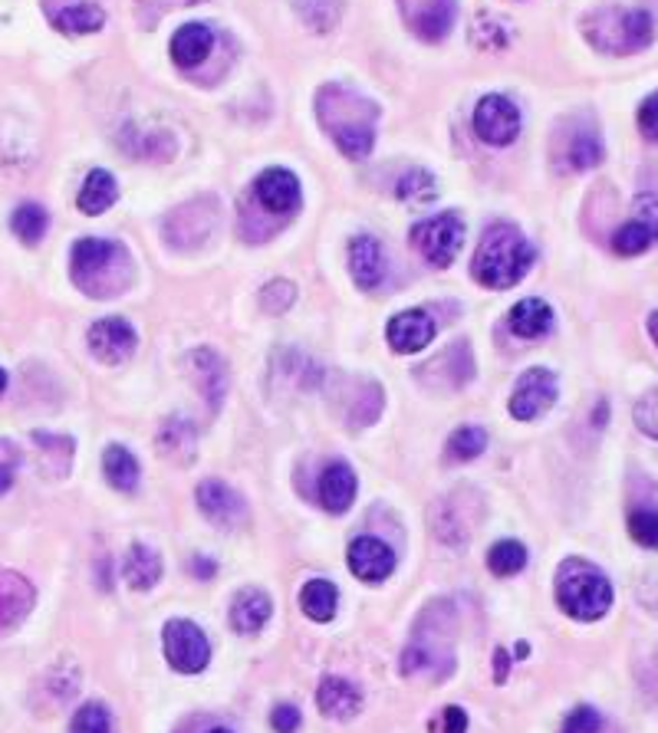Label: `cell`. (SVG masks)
<instances>
[{
    "mask_svg": "<svg viewBox=\"0 0 658 733\" xmlns=\"http://www.w3.org/2000/svg\"><path fill=\"white\" fill-rule=\"evenodd\" d=\"M316 112L323 129L333 135L346 159H366L376 145V102L363 99L346 86H323L316 99Z\"/></svg>",
    "mask_w": 658,
    "mask_h": 733,
    "instance_id": "cell-1",
    "label": "cell"
},
{
    "mask_svg": "<svg viewBox=\"0 0 658 733\" xmlns=\"http://www.w3.org/2000/svg\"><path fill=\"white\" fill-rule=\"evenodd\" d=\"M534 244L514 224H490L474 254L470 274L487 289H507L534 267Z\"/></svg>",
    "mask_w": 658,
    "mask_h": 733,
    "instance_id": "cell-2",
    "label": "cell"
},
{
    "mask_svg": "<svg viewBox=\"0 0 658 733\" xmlns=\"http://www.w3.org/2000/svg\"><path fill=\"white\" fill-rule=\"evenodd\" d=\"M73 283L90 296H115L129 283V257L125 247L102 237H83L70 254Z\"/></svg>",
    "mask_w": 658,
    "mask_h": 733,
    "instance_id": "cell-3",
    "label": "cell"
},
{
    "mask_svg": "<svg viewBox=\"0 0 658 733\" xmlns=\"http://www.w3.org/2000/svg\"><path fill=\"white\" fill-rule=\"evenodd\" d=\"M583 33L599 53H609V57L639 53L656 40L652 17L646 10H619V7L589 13L583 20Z\"/></svg>",
    "mask_w": 658,
    "mask_h": 733,
    "instance_id": "cell-4",
    "label": "cell"
},
{
    "mask_svg": "<svg viewBox=\"0 0 658 733\" xmlns=\"http://www.w3.org/2000/svg\"><path fill=\"white\" fill-rule=\"evenodd\" d=\"M557 602L566 615L579 622H596L613 605V586L603 569L586 559H566L557 569Z\"/></svg>",
    "mask_w": 658,
    "mask_h": 733,
    "instance_id": "cell-5",
    "label": "cell"
},
{
    "mask_svg": "<svg viewBox=\"0 0 658 733\" xmlns=\"http://www.w3.org/2000/svg\"><path fill=\"white\" fill-rule=\"evenodd\" d=\"M462 241H465V221L452 211L428 217V221L415 224V231H412V244L435 267H452L462 251Z\"/></svg>",
    "mask_w": 658,
    "mask_h": 733,
    "instance_id": "cell-6",
    "label": "cell"
},
{
    "mask_svg": "<svg viewBox=\"0 0 658 733\" xmlns=\"http://www.w3.org/2000/svg\"><path fill=\"white\" fill-rule=\"evenodd\" d=\"M162 642H165L169 664H172L175 671H182V674H198V671H204L207 661H211V644L204 639V632H201L194 622H189V619H172V622L165 625Z\"/></svg>",
    "mask_w": 658,
    "mask_h": 733,
    "instance_id": "cell-7",
    "label": "cell"
},
{
    "mask_svg": "<svg viewBox=\"0 0 658 733\" xmlns=\"http://www.w3.org/2000/svg\"><path fill=\"white\" fill-rule=\"evenodd\" d=\"M557 401V375L550 368H527L510 395V415L517 421H534Z\"/></svg>",
    "mask_w": 658,
    "mask_h": 733,
    "instance_id": "cell-8",
    "label": "cell"
},
{
    "mask_svg": "<svg viewBox=\"0 0 658 733\" xmlns=\"http://www.w3.org/2000/svg\"><path fill=\"white\" fill-rule=\"evenodd\" d=\"M474 132L487 145H510L520 135V109L507 95H484L474 105Z\"/></svg>",
    "mask_w": 658,
    "mask_h": 733,
    "instance_id": "cell-9",
    "label": "cell"
},
{
    "mask_svg": "<svg viewBox=\"0 0 658 733\" xmlns=\"http://www.w3.org/2000/svg\"><path fill=\"white\" fill-rule=\"evenodd\" d=\"M398 10L412 33H418L425 43H438L455 27L458 0H398Z\"/></svg>",
    "mask_w": 658,
    "mask_h": 733,
    "instance_id": "cell-10",
    "label": "cell"
},
{
    "mask_svg": "<svg viewBox=\"0 0 658 733\" xmlns=\"http://www.w3.org/2000/svg\"><path fill=\"white\" fill-rule=\"evenodd\" d=\"M90 353L102 366H122L132 359L135 346H139V336L135 329L122 319V316H109V319H99L90 326Z\"/></svg>",
    "mask_w": 658,
    "mask_h": 733,
    "instance_id": "cell-11",
    "label": "cell"
},
{
    "mask_svg": "<svg viewBox=\"0 0 658 733\" xmlns=\"http://www.w3.org/2000/svg\"><path fill=\"white\" fill-rule=\"evenodd\" d=\"M474 375V359H470L468 343H455L448 346L438 359H432L428 366H422L418 378L425 388H445V391H455V388H465Z\"/></svg>",
    "mask_w": 658,
    "mask_h": 733,
    "instance_id": "cell-12",
    "label": "cell"
},
{
    "mask_svg": "<svg viewBox=\"0 0 658 733\" xmlns=\"http://www.w3.org/2000/svg\"><path fill=\"white\" fill-rule=\"evenodd\" d=\"M435 333H438V326L425 309H405L388 319L385 339L398 356H412V353H422L435 339Z\"/></svg>",
    "mask_w": 658,
    "mask_h": 733,
    "instance_id": "cell-13",
    "label": "cell"
},
{
    "mask_svg": "<svg viewBox=\"0 0 658 733\" xmlns=\"http://www.w3.org/2000/svg\"><path fill=\"white\" fill-rule=\"evenodd\" d=\"M198 507L201 513L217 523V527H234V523H244L247 520V503L237 490H231L227 483L221 480H204L198 483Z\"/></svg>",
    "mask_w": 658,
    "mask_h": 733,
    "instance_id": "cell-14",
    "label": "cell"
},
{
    "mask_svg": "<svg viewBox=\"0 0 658 733\" xmlns=\"http://www.w3.org/2000/svg\"><path fill=\"white\" fill-rule=\"evenodd\" d=\"M254 197L261 201L264 211L271 214H293L303 201L300 179L286 169H267L257 182H254Z\"/></svg>",
    "mask_w": 658,
    "mask_h": 733,
    "instance_id": "cell-15",
    "label": "cell"
},
{
    "mask_svg": "<svg viewBox=\"0 0 658 733\" xmlns=\"http://www.w3.org/2000/svg\"><path fill=\"white\" fill-rule=\"evenodd\" d=\"M350 569L363 582H382L395 569V552L376 537H360V540L350 543Z\"/></svg>",
    "mask_w": 658,
    "mask_h": 733,
    "instance_id": "cell-16",
    "label": "cell"
},
{
    "mask_svg": "<svg viewBox=\"0 0 658 733\" xmlns=\"http://www.w3.org/2000/svg\"><path fill=\"white\" fill-rule=\"evenodd\" d=\"M33 609V586L17 572H0V635L13 632Z\"/></svg>",
    "mask_w": 658,
    "mask_h": 733,
    "instance_id": "cell-17",
    "label": "cell"
},
{
    "mask_svg": "<svg viewBox=\"0 0 658 733\" xmlns=\"http://www.w3.org/2000/svg\"><path fill=\"white\" fill-rule=\"evenodd\" d=\"M356 474L346 460H333L326 464L323 477H320V503L330 513H346L356 500Z\"/></svg>",
    "mask_w": 658,
    "mask_h": 733,
    "instance_id": "cell-18",
    "label": "cell"
},
{
    "mask_svg": "<svg viewBox=\"0 0 658 733\" xmlns=\"http://www.w3.org/2000/svg\"><path fill=\"white\" fill-rule=\"evenodd\" d=\"M189 371L191 381L198 385V391L207 398L211 411H217V405L224 398V388H227V368L221 363V356L211 353V349H198L189 356Z\"/></svg>",
    "mask_w": 658,
    "mask_h": 733,
    "instance_id": "cell-19",
    "label": "cell"
},
{
    "mask_svg": "<svg viewBox=\"0 0 658 733\" xmlns=\"http://www.w3.org/2000/svg\"><path fill=\"white\" fill-rule=\"evenodd\" d=\"M350 274L356 279L360 289H376L385 276V251L376 237L363 234L350 241Z\"/></svg>",
    "mask_w": 658,
    "mask_h": 733,
    "instance_id": "cell-20",
    "label": "cell"
},
{
    "mask_svg": "<svg viewBox=\"0 0 658 733\" xmlns=\"http://www.w3.org/2000/svg\"><path fill=\"white\" fill-rule=\"evenodd\" d=\"M316 704L333 721H353L363 707V691L346 678H326L316 691Z\"/></svg>",
    "mask_w": 658,
    "mask_h": 733,
    "instance_id": "cell-21",
    "label": "cell"
},
{
    "mask_svg": "<svg viewBox=\"0 0 658 733\" xmlns=\"http://www.w3.org/2000/svg\"><path fill=\"white\" fill-rule=\"evenodd\" d=\"M271 612H274V602H271L267 592H261V589H241V592L234 595V602H231V625H234V632L251 635V632H261V629L267 625Z\"/></svg>",
    "mask_w": 658,
    "mask_h": 733,
    "instance_id": "cell-22",
    "label": "cell"
},
{
    "mask_svg": "<svg viewBox=\"0 0 658 733\" xmlns=\"http://www.w3.org/2000/svg\"><path fill=\"white\" fill-rule=\"evenodd\" d=\"M507 326H510V333L520 336V339H540V336H547V333L554 329V309H550L544 299H537V296L520 299V303L510 309Z\"/></svg>",
    "mask_w": 658,
    "mask_h": 733,
    "instance_id": "cell-23",
    "label": "cell"
},
{
    "mask_svg": "<svg viewBox=\"0 0 658 733\" xmlns=\"http://www.w3.org/2000/svg\"><path fill=\"white\" fill-rule=\"evenodd\" d=\"M211 47H214V33H211L207 23H185L172 37V60L182 70H191L211 53Z\"/></svg>",
    "mask_w": 658,
    "mask_h": 733,
    "instance_id": "cell-24",
    "label": "cell"
},
{
    "mask_svg": "<svg viewBox=\"0 0 658 733\" xmlns=\"http://www.w3.org/2000/svg\"><path fill=\"white\" fill-rule=\"evenodd\" d=\"M159 455L175 464H191L198 455V431L189 418H169L159 431Z\"/></svg>",
    "mask_w": 658,
    "mask_h": 733,
    "instance_id": "cell-25",
    "label": "cell"
},
{
    "mask_svg": "<svg viewBox=\"0 0 658 733\" xmlns=\"http://www.w3.org/2000/svg\"><path fill=\"white\" fill-rule=\"evenodd\" d=\"M122 576H125V582L135 592H145V589H152L162 579V556L152 547H145V543H135L132 550L125 552Z\"/></svg>",
    "mask_w": 658,
    "mask_h": 733,
    "instance_id": "cell-26",
    "label": "cell"
},
{
    "mask_svg": "<svg viewBox=\"0 0 658 733\" xmlns=\"http://www.w3.org/2000/svg\"><path fill=\"white\" fill-rule=\"evenodd\" d=\"M115 197H119V184L115 179L109 175V172H102V169H93L90 175H87V182L80 187V197H77V204H80V211L83 214H102V211H109L112 204H115Z\"/></svg>",
    "mask_w": 658,
    "mask_h": 733,
    "instance_id": "cell-27",
    "label": "cell"
},
{
    "mask_svg": "<svg viewBox=\"0 0 658 733\" xmlns=\"http://www.w3.org/2000/svg\"><path fill=\"white\" fill-rule=\"evenodd\" d=\"M102 474H105V480H109L115 490H122V493H132V490L139 487V460L132 458V451L122 448V445H109V448H105V455H102Z\"/></svg>",
    "mask_w": 658,
    "mask_h": 733,
    "instance_id": "cell-28",
    "label": "cell"
},
{
    "mask_svg": "<svg viewBox=\"0 0 658 733\" xmlns=\"http://www.w3.org/2000/svg\"><path fill=\"white\" fill-rule=\"evenodd\" d=\"M340 605V592L333 582L326 579H310L300 592V609L313 619V622H330L336 615Z\"/></svg>",
    "mask_w": 658,
    "mask_h": 733,
    "instance_id": "cell-29",
    "label": "cell"
},
{
    "mask_svg": "<svg viewBox=\"0 0 658 733\" xmlns=\"http://www.w3.org/2000/svg\"><path fill=\"white\" fill-rule=\"evenodd\" d=\"M102 23H105V13H102V7L93 3V0L70 3L67 10H60V13L53 17V27L63 30V33H73V37L95 33V30H102Z\"/></svg>",
    "mask_w": 658,
    "mask_h": 733,
    "instance_id": "cell-30",
    "label": "cell"
},
{
    "mask_svg": "<svg viewBox=\"0 0 658 733\" xmlns=\"http://www.w3.org/2000/svg\"><path fill=\"white\" fill-rule=\"evenodd\" d=\"M564 169L569 172H586L603 162V142L593 129H579L569 135V145L564 149Z\"/></svg>",
    "mask_w": 658,
    "mask_h": 733,
    "instance_id": "cell-31",
    "label": "cell"
},
{
    "mask_svg": "<svg viewBox=\"0 0 658 733\" xmlns=\"http://www.w3.org/2000/svg\"><path fill=\"white\" fill-rule=\"evenodd\" d=\"M10 227H13V234H17L27 247H33V244L43 241V234H47V227H50V214H47L40 204H20V207L10 214Z\"/></svg>",
    "mask_w": 658,
    "mask_h": 733,
    "instance_id": "cell-32",
    "label": "cell"
},
{
    "mask_svg": "<svg viewBox=\"0 0 658 733\" xmlns=\"http://www.w3.org/2000/svg\"><path fill=\"white\" fill-rule=\"evenodd\" d=\"M524 566H527V550H524V543H517V540H500V543H494L490 552H487V569H490L494 576H500V579L517 576Z\"/></svg>",
    "mask_w": 658,
    "mask_h": 733,
    "instance_id": "cell-33",
    "label": "cell"
},
{
    "mask_svg": "<svg viewBox=\"0 0 658 733\" xmlns=\"http://www.w3.org/2000/svg\"><path fill=\"white\" fill-rule=\"evenodd\" d=\"M652 241H656V234H652L642 221H629L626 227L616 231L613 251L622 254V257H639V254H646V251L652 247Z\"/></svg>",
    "mask_w": 658,
    "mask_h": 733,
    "instance_id": "cell-34",
    "label": "cell"
},
{
    "mask_svg": "<svg viewBox=\"0 0 658 733\" xmlns=\"http://www.w3.org/2000/svg\"><path fill=\"white\" fill-rule=\"evenodd\" d=\"M484 448H487V431L468 425L448 438V460H474Z\"/></svg>",
    "mask_w": 658,
    "mask_h": 733,
    "instance_id": "cell-35",
    "label": "cell"
},
{
    "mask_svg": "<svg viewBox=\"0 0 658 733\" xmlns=\"http://www.w3.org/2000/svg\"><path fill=\"white\" fill-rule=\"evenodd\" d=\"M435 179L428 175V172H408V175H402V182L395 187V194L402 197V201H408V204H428L432 197H435Z\"/></svg>",
    "mask_w": 658,
    "mask_h": 733,
    "instance_id": "cell-36",
    "label": "cell"
},
{
    "mask_svg": "<svg viewBox=\"0 0 658 733\" xmlns=\"http://www.w3.org/2000/svg\"><path fill=\"white\" fill-rule=\"evenodd\" d=\"M70 733H112V714H109V707L105 704H83L80 711H77V717H73V724H70Z\"/></svg>",
    "mask_w": 658,
    "mask_h": 733,
    "instance_id": "cell-37",
    "label": "cell"
},
{
    "mask_svg": "<svg viewBox=\"0 0 658 733\" xmlns=\"http://www.w3.org/2000/svg\"><path fill=\"white\" fill-rule=\"evenodd\" d=\"M629 537L646 550H658V510H636L629 517Z\"/></svg>",
    "mask_w": 658,
    "mask_h": 733,
    "instance_id": "cell-38",
    "label": "cell"
},
{
    "mask_svg": "<svg viewBox=\"0 0 658 733\" xmlns=\"http://www.w3.org/2000/svg\"><path fill=\"white\" fill-rule=\"evenodd\" d=\"M293 299H296V286L286 283V279H271V283L261 289V306H264L267 313H277V316L293 306Z\"/></svg>",
    "mask_w": 658,
    "mask_h": 733,
    "instance_id": "cell-39",
    "label": "cell"
},
{
    "mask_svg": "<svg viewBox=\"0 0 658 733\" xmlns=\"http://www.w3.org/2000/svg\"><path fill=\"white\" fill-rule=\"evenodd\" d=\"M636 428L658 441V388H652L646 398H639V405H636Z\"/></svg>",
    "mask_w": 658,
    "mask_h": 733,
    "instance_id": "cell-40",
    "label": "cell"
},
{
    "mask_svg": "<svg viewBox=\"0 0 658 733\" xmlns=\"http://www.w3.org/2000/svg\"><path fill=\"white\" fill-rule=\"evenodd\" d=\"M603 727V717H599V711L596 707H576V711H569V717H566L564 733H599Z\"/></svg>",
    "mask_w": 658,
    "mask_h": 733,
    "instance_id": "cell-41",
    "label": "cell"
},
{
    "mask_svg": "<svg viewBox=\"0 0 658 733\" xmlns=\"http://www.w3.org/2000/svg\"><path fill=\"white\" fill-rule=\"evenodd\" d=\"M639 129L649 142H658V95H649L639 105Z\"/></svg>",
    "mask_w": 658,
    "mask_h": 733,
    "instance_id": "cell-42",
    "label": "cell"
},
{
    "mask_svg": "<svg viewBox=\"0 0 658 733\" xmlns=\"http://www.w3.org/2000/svg\"><path fill=\"white\" fill-rule=\"evenodd\" d=\"M271 727L277 733H296L300 731V711H296L293 704L274 707V714H271Z\"/></svg>",
    "mask_w": 658,
    "mask_h": 733,
    "instance_id": "cell-43",
    "label": "cell"
},
{
    "mask_svg": "<svg viewBox=\"0 0 658 733\" xmlns=\"http://www.w3.org/2000/svg\"><path fill=\"white\" fill-rule=\"evenodd\" d=\"M13 470H17V451L0 441V497L13 487Z\"/></svg>",
    "mask_w": 658,
    "mask_h": 733,
    "instance_id": "cell-44",
    "label": "cell"
},
{
    "mask_svg": "<svg viewBox=\"0 0 658 733\" xmlns=\"http://www.w3.org/2000/svg\"><path fill=\"white\" fill-rule=\"evenodd\" d=\"M636 211H639V221L656 234L658 241V194H639Z\"/></svg>",
    "mask_w": 658,
    "mask_h": 733,
    "instance_id": "cell-45",
    "label": "cell"
},
{
    "mask_svg": "<svg viewBox=\"0 0 658 733\" xmlns=\"http://www.w3.org/2000/svg\"><path fill=\"white\" fill-rule=\"evenodd\" d=\"M189 569L194 572V576H198V579H204V582L217 576V562H214V559H207V556H201V552H198V556L191 559Z\"/></svg>",
    "mask_w": 658,
    "mask_h": 733,
    "instance_id": "cell-46",
    "label": "cell"
},
{
    "mask_svg": "<svg viewBox=\"0 0 658 733\" xmlns=\"http://www.w3.org/2000/svg\"><path fill=\"white\" fill-rule=\"evenodd\" d=\"M468 731V714L462 707H445V733Z\"/></svg>",
    "mask_w": 658,
    "mask_h": 733,
    "instance_id": "cell-47",
    "label": "cell"
},
{
    "mask_svg": "<svg viewBox=\"0 0 658 733\" xmlns=\"http://www.w3.org/2000/svg\"><path fill=\"white\" fill-rule=\"evenodd\" d=\"M510 661H514V658L507 654V648H497V651H494V681H497V684L507 681V668H510Z\"/></svg>",
    "mask_w": 658,
    "mask_h": 733,
    "instance_id": "cell-48",
    "label": "cell"
},
{
    "mask_svg": "<svg viewBox=\"0 0 658 733\" xmlns=\"http://www.w3.org/2000/svg\"><path fill=\"white\" fill-rule=\"evenodd\" d=\"M649 336H652V343L658 346V313H652V316H649Z\"/></svg>",
    "mask_w": 658,
    "mask_h": 733,
    "instance_id": "cell-49",
    "label": "cell"
},
{
    "mask_svg": "<svg viewBox=\"0 0 658 733\" xmlns=\"http://www.w3.org/2000/svg\"><path fill=\"white\" fill-rule=\"evenodd\" d=\"M3 388H7V371L0 368V391H3Z\"/></svg>",
    "mask_w": 658,
    "mask_h": 733,
    "instance_id": "cell-50",
    "label": "cell"
},
{
    "mask_svg": "<svg viewBox=\"0 0 658 733\" xmlns=\"http://www.w3.org/2000/svg\"><path fill=\"white\" fill-rule=\"evenodd\" d=\"M207 733H231V731H224V727H214V731H207Z\"/></svg>",
    "mask_w": 658,
    "mask_h": 733,
    "instance_id": "cell-51",
    "label": "cell"
}]
</instances>
